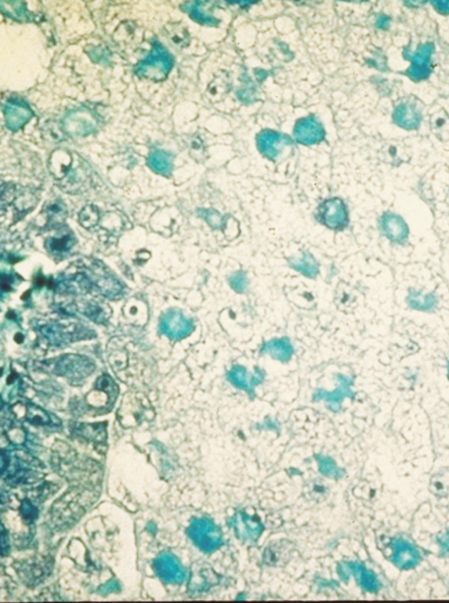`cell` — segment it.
<instances>
[{
    "label": "cell",
    "instance_id": "d4e9b609",
    "mask_svg": "<svg viewBox=\"0 0 449 603\" xmlns=\"http://www.w3.org/2000/svg\"><path fill=\"white\" fill-rule=\"evenodd\" d=\"M28 417L29 421L32 424H49V417L44 411L39 409V407H32L29 409Z\"/></svg>",
    "mask_w": 449,
    "mask_h": 603
},
{
    "label": "cell",
    "instance_id": "83f0119b",
    "mask_svg": "<svg viewBox=\"0 0 449 603\" xmlns=\"http://www.w3.org/2000/svg\"><path fill=\"white\" fill-rule=\"evenodd\" d=\"M432 5L438 13L449 14V0H436Z\"/></svg>",
    "mask_w": 449,
    "mask_h": 603
},
{
    "label": "cell",
    "instance_id": "7402d4cb",
    "mask_svg": "<svg viewBox=\"0 0 449 603\" xmlns=\"http://www.w3.org/2000/svg\"><path fill=\"white\" fill-rule=\"evenodd\" d=\"M166 36L176 46H186L188 42V34L179 24H169L164 28Z\"/></svg>",
    "mask_w": 449,
    "mask_h": 603
},
{
    "label": "cell",
    "instance_id": "ba28073f",
    "mask_svg": "<svg viewBox=\"0 0 449 603\" xmlns=\"http://www.w3.org/2000/svg\"><path fill=\"white\" fill-rule=\"evenodd\" d=\"M380 230L393 244H405L409 237L407 222L400 215L387 212L379 220Z\"/></svg>",
    "mask_w": 449,
    "mask_h": 603
},
{
    "label": "cell",
    "instance_id": "30bf717a",
    "mask_svg": "<svg viewBox=\"0 0 449 603\" xmlns=\"http://www.w3.org/2000/svg\"><path fill=\"white\" fill-rule=\"evenodd\" d=\"M259 352L262 355L270 356L274 360L288 363L294 355L295 350L291 339L282 337L263 342Z\"/></svg>",
    "mask_w": 449,
    "mask_h": 603
},
{
    "label": "cell",
    "instance_id": "2e32d148",
    "mask_svg": "<svg viewBox=\"0 0 449 603\" xmlns=\"http://www.w3.org/2000/svg\"><path fill=\"white\" fill-rule=\"evenodd\" d=\"M335 380L337 382V388L335 391L330 393L325 392V390H320V391L315 393L314 399L328 400L329 402H332L333 399H334L335 402H337V400H342L344 397L349 396L352 393L351 391V386H352L353 381L350 377L339 374L336 375Z\"/></svg>",
    "mask_w": 449,
    "mask_h": 603
},
{
    "label": "cell",
    "instance_id": "ffe728a7",
    "mask_svg": "<svg viewBox=\"0 0 449 603\" xmlns=\"http://www.w3.org/2000/svg\"><path fill=\"white\" fill-rule=\"evenodd\" d=\"M74 245V238L68 234L61 238H50L46 246L49 251L55 254H63L71 250Z\"/></svg>",
    "mask_w": 449,
    "mask_h": 603
},
{
    "label": "cell",
    "instance_id": "9c48e42d",
    "mask_svg": "<svg viewBox=\"0 0 449 603\" xmlns=\"http://www.w3.org/2000/svg\"><path fill=\"white\" fill-rule=\"evenodd\" d=\"M7 128L12 131L23 128L34 117V113L26 103L20 100H9L3 107Z\"/></svg>",
    "mask_w": 449,
    "mask_h": 603
},
{
    "label": "cell",
    "instance_id": "cb8c5ba5",
    "mask_svg": "<svg viewBox=\"0 0 449 603\" xmlns=\"http://www.w3.org/2000/svg\"><path fill=\"white\" fill-rule=\"evenodd\" d=\"M100 219V213L96 207L92 205H87L83 209L80 215H79V222L81 225L85 229H90L97 225Z\"/></svg>",
    "mask_w": 449,
    "mask_h": 603
},
{
    "label": "cell",
    "instance_id": "4fadbf2b",
    "mask_svg": "<svg viewBox=\"0 0 449 603\" xmlns=\"http://www.w3.org/2000/svg\"><path fill=\"white\" fill-rule=\"evenodd\" d=\"M162 327L170 337L176 339L187 337L194 330L193 321L179 311L169 312L162 321Z\"/></svg>",
    "mask_w": 449,
    "mask_h": 603
},
{
    "label": "cell",
    "instance_id": "3957f363",
    "mask_svg": "<svg viewBox=\"0 0 449 603\" xmlns=\"http://www.w3.org/2000/svg\"><path fill=\"white\" fill-rule=\"evenodd\" d=\"M256 147L261 155L269 161L276 162L285 148L294 145V140L275 130L264 129L256 136Z\"/></svg>",
    "mask_w": 449,
    "mask_h": 603
},
{
    "label": "cell",
    "instance_id": "484cf974",
    "mask_svg": "<svg viewBox=\"0 0 449 603\" xmlns=\"http://www.w3.org/2000/svg\"><path fill=\"white\" fill-rule=\"evenodd\" d=\"M410 302H412V306H414V308L419 309H430L431 306L433 305V298L429 297V296H426V297H421L419 295H412L410 296Z\"/></svg>",
    "mask_w": 449,
    "mask_h": 603
},
{
    "label": "cell",
    "instance_id": "5bb4252c",
    "mask_svg": "<svg viewBox=\"0 0 449 603\" xmlns=\"http://www.w3.org/2000/svg\"><path fill=\"white\" fill-rule=\"evenodd\" d=\"M73 162L74 158L70 151L63 149L54 151L49 162V169L53 178L60 183L64 181L73 169Z\"/></svg>",
    "mask_w": 449,
    "mask_h": 603
},
{
    "label": "cell",
    "instance_id": "5b68a950",
    "mask_svg": "<svg viewBox=\"0 0 449 603\" xmlns=\"http://www.w3.org/2000/svg\"><path fill=\"white\" fill-rule=\"evenodd\" d=\"M436 49L433 42L422 43L412 55L405 56L411 61L405 75L415 82L425 80L432 72V56Z\"/></svg>",
    "mask_w": 449,
    "mask_h": 603
},
{
    "label": "cell",
    "instance_id": "ac0fdd59",
    "mask_svg": "<svg viewBox=\"0 0 449 603\" xmlns=\"http://www.w3.org/2000/svg\"><path fill=\"white\" fill-rule=\"evenodd\" d=\"M172 155L164 151L157 150L151 153L148 158V165L158 174L169 176L173 168Z\"/></svg>",
    "mask_w": 449,
    "mask_h": 603
},
{
    "label": "cell",
    "instance_id": "44dd1931",
    "mask_svg": "<svg viewBox=\"0 0 449 603\" xmlns=\"http://www.w3.org/2000/svg\"><path fill=\"white\" fill-rule=\"evenodd\" d=\"M45 212L52 223H61L64 221L67 215V209L61 201H54L47 205Z\"/></svg>",
    "mask_w": 449,
    "mask_h": 603
},
{
    "label": "cell",
    "instance_id": "8fae6325",
    "mask_svg": "<svg viewBox=\"0 0 449 603\" xmlns=\"http://www.w3.org/2000/svg\"><path fill=\"white\" fill-rule=\"evenodd\" d=\"M395 124L404 129L414 130L419 129L422 121L421 110L412 102H403L396 107L393 114Z\"/></svg>",
    "mask_w": 449,
    "mask_h": 603
},
{
    "label": "cell",
    "instance_id": "d6986e66",
    "mask_svg": "<svg viewBox=\"0 0 449 603\" xmlns=\"http://www.w3.org/2000/svg\"><path fill=\"white\" fill-rule=\"evenodd\" d=\"M199 217H201L208 224L213 230L223 231L227 229L229 216L222 215V213L213 208H202L198 210Z\"/></svg>",
    "mask_w": 449,
    "mask_h": 603
},
{
    "label": "cell",
    "instance_id": "6da1fadb",
    "mask_svg": "<svg viewBox=\"0 0 449 603\" xmlns=\"http://www.w3.org/2000/svg\"><path fill=\"white\" fill-rule=\"evenodd\" d=\"M174 59L160 42L155 41L150 55L136 65L135 72L140 78L154 81L164 80L172 71Z\"/></svg>",
    "mask_w": 449,
    "mask_h": 603
},
{
    "label": "cell",
    "instance_id": "9a60e30c",
    "mask_svg": "<svg viewBox=\"0 0 449 603\" xmlns=\"http://www.w3.org/2000/svg\"><path fill=\"white\" fill-rule=\"evenodd\" d=\"M212 5L213 3L206 1L187 2L184 4L182 9L196 23L216 27L220 21L212 14Z\"/></svg>",
    "mask_w": 449,
    "mask_h": 603
},
{
    "label": "cell",
    "instance_id": "7c38bea8",
    "mask_svg": "<svg viewBox=\"0 0 449 603\" xmlns=\"http://www.w3.org/2000/svg\"><path fill=\"white\" fill-rule=\"evenodd\" d=\"M287 262L289 268L307 279L315 280L320 275V263L309 251H301L299 256H291Z\"/></svg>",
    "mask_w": 449,
    "mask_h": 603
},
{
    "label": "cell",
    "instance_id": "603a6c76",
    "mask_svg": "<svg viewBox=\"0 0 449 603\" xmlns=\"http://www.w3.org/2000/svg\"><path fill=\"white\" fill-rule=\"evenodd\" d=\"M228 284L237 294H244L248 290L249 277L247 273L244 270H239L228 277Z\"/></svg>",
    "mask_w": 449,
    "mask_h": 603
},
{
    "label": "cell",
    "instance_id": "8992f818",
    "mask_svg": "<svg viewBox=\"0 0 449 603\" xmlns=\"http://www.w3.org/2000/svg\"><path fill=\"white\" fill-rule=\"evenodd\" d=\"M264 378L265 373L258 366L255 368L253 373H249L245 366L235 364L227 374V380L234 388L244 390L249 395H255V388L263 384Z\"/></svg>",
    "mask_w": 449,
    "mask_h": 603
},
{
    "label": "cell",
    "instance_id": "4316f807",
    "mask_svg": "<svg viewBox=\"0 0 449 603\" xmlns=\"http://www.w3.org/2000/svg\"><path fill=\"white\" fill-rule=\"evenodd\" d=\"M107 50L100 48H94L92 49V53L89 54L90 59L96 63H106L107 59H109V55H107Z\"/></svg>",
    "mask_w": 449,
    "mask_h": 603
},
{
    "label": "cell",
    "instance_id": "277c9868",
    "mask_svg": "<svg viewBox=\"0 0 449 603\" xmlns=\"http://www.w3.org/2000/svg\"><path fill=\"white\" fill-rule=\"evenodd\" d=\"M61 124L63 131L68 135L85 136L96 131L99 127V120L92 111L81 107L68 112Z\"/></svg>",
    "mask_w": 449,
    "mask_h": 603
},
{
    "label": "cell",
    "instance_id": "7a4b0ae2",
    "mask_svg": "<svg viewBox=\"0 0 449 603\" xmlns=\"http://www.w3.org/2000/svg\"><path fill=\"white\" fill-rule=\"evenodd\" d=\"M314 218L318 223L335 232H342L349 226V212L346 202L339 197L327 198L318 204Z\"/></svg>",
    "mask_w": 449,
    "mask_h": 603
},
{
    "label": "cell",
    "instance_id": "e0dca14e",
    "mask_svg": "<svg viewBox=\"0 0 449 603\" xmlns=\"http://www.w3.org/2000/svg\"><path fill=\"white\" fill-rule=\"evenodd\" d=\"M0 11L19 23H28L35 20L34 14L29 12L26 3L23 1H0Z\"/></svg>",
    "mask_w": 449,
    "mask_h": 603
},
{
    "label": "cell",
    "instance_id": "52a82bcc",
    "mask_svg": "<svg viewBox=\"0 0 449 603\" xmlns=\"http://www.w3.org/2000/svg\"><path fill=\"white\" fill-rule=\"evenodd\" d=\"M294 142L304 146L316 145L325 139L323 126L313 115L299 119L293 130Z\"/></svg>",
    "mask_w": 449,
    "mask_h": 603
},
{
    "label": "cell",
    "instance_id": "f1b7e54d",
    "mask_svg": "<svg viewBox=\"0 0 449 603\" xmlns=\"http://www.w3.org/2000/svg\"><path fill=\"white\" fill-rule=\"evenodd\" d=\"M390 23V18L389 16H380L378 20H376V27L381 28V30H386V28H389Z\"/></svg>",
    "mask_w": 449,
    "mask_h": 603
}]
</instances>
